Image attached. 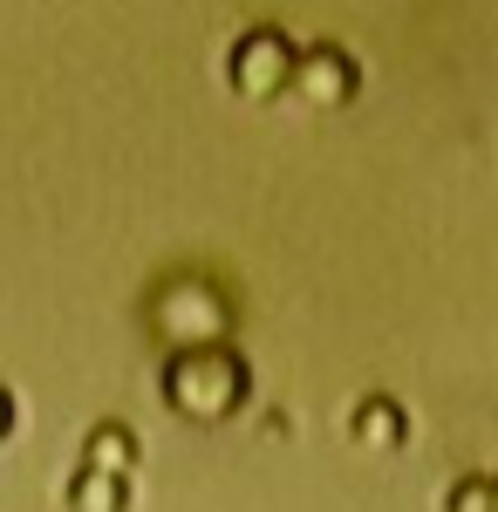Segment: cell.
<instances>
[{
    "mask_svg": "<svg viewBox=\"0 0 498 512\" xmlns=\"http://www.w3.org/2000/svg\"><path fill=\"white\" fill-rule=\"evenodd\" d=\"M253 396V369L232 342L212 349H171L164 355V410H178L185 424H232Z\"/></svg>",
    "mask_w": 498,
    "mask_h": 512,
    "instance_id": "obj_1",
    "label": "cell"
},
{
    "mask_svg": "<svg viewBox=\"0 0 498 512\" xmlns=\"http://www.w3.org/2000/svg\"><path fill=\"white\" fill-rule=\"evenodd\" d=\"M151 328L171 342V349H212L232 335V301L219 280L205 274H171L151 294Z\"/></svg>",
    "mask_w": 498,
    "mask_h": 512,
    "instance_id": "obj_2",
    "label": "cell"
},
{
    "mask_svg": "<svg viewBox=\"0 0 498 512\" xmlns=\"http://www.w3.org/2000/svg\"><path fill=\"white\" fill-rule=\"evenodd\" d=\"M294 62H301V48L280 28H246L226 55V82L239 103H280L294 89Z\"/></svg>",
    "mask_w": 498,
    "mask_h": 512,
    "instance_id": "obj_3",
    "label": "cell"
},
{
    "mask_svg": "<svg viewBox=\"0 0 498 512\" xmlns=\"http://www.w3.org/2000/svg\"><path fill=\"white\" fill-rule=\"evenodd\" d=\"M355 89H362L355 55L335 48V41H321V48H301V62H294V89H287V96L307 103V110H348Z\"/></svg>",
    "mask_w": 498,
    "mask_h": 512,
    "instance_id": "obj_4",
    "label": "cell"
},
{
    "mask_svg": "<svg viewBox=\"0 0 498 512\" xmlns=\"http://www.w3.org/2000/svg\"><path fill=\"white\" fill-rule=\"evenodd\" d=\"M348 437H355L362 451H403V444H410V417H403V403H389V396H362V403L348 410Z\"/></svg>",
    "mask_w": 498,
    "mask_h": 512,
    "instance_id": "obj_5",
    "label": "cell"
},
{
    "mask_svg": "<svg viewBox=\"0 0 498 512\" xmlns=\"http://www.w3.org/2000/svg\"><path fill=\"white\" fill-rule=\"evenodd\" d=\"M82 472L130 478L137 472V431H130V424H96V431L82 437Z\"/></svg>",
    "mask_w": 498,
    "mask_h": 512,
    "instance_id": "obj_6",
    "label": "cell"
},
{
    "mask_svg": "<svg viewBox=\"0 0 498 512\" xmlns=\"http://www.w3.org/2000/svg\"><path fill=\"white\" fill-rule=\"evenodd\" d=\"M69 512H130V485L76 465V478H69Z\"/></svg>",
    "mask_w": 498,
    "mask_h": 512,
    "instance_id": "obj_7",
    "label": "cell"
},
{
    "mask_svg": "<svg viewBox=\"0 0 498 512\" xmlns=\"http://www.w3.org/2000/svg\"><path fill=\"white\" fill-rule=\"evenodd\" d=\"M444 512H498L492 478H458V485L444 492Z\"/></svg>",
    "mask_w": 498,
    "mask_h": 512,
    "instance_id": "obj_8",
    "label": "cell"
},
{
    "mask_svg": "<svg viewBox=\"0 0 498 512\" xmlns=\"http://www.w3.org/2000/svg\"><path fill=\"white\" fill-rule=\"evenodd\" d=\"M7 437H14V396L0 390V444H7Z\"/></svg>",
    "mask_w": 498,
    "mask_h": 512,
    "instance_id": "obj_9",
    "label": "cell"
},
{
    "mask_svg": "<svg viewBox=\"0 0 498 512\" xmlns=\"http://www.w3.org/2000/svg\"><path fill=\"white\" fill-rule=\"evenodd\" d=\"M492 492H498V478H492Z\"/></svg>",
    "mask_w": 498,
    "mask_h": 512,
    "instance_id": "obj_10",
    "label": "cell"
}]
</instances>
